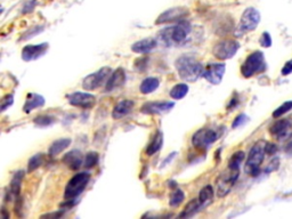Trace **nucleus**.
<instances>
[{
	"mask_svg": "<svg viewBox=\"0 0 292 219\" xmlns=\"http://www.w3.org/2000/svg\"><path fill=\"white\" fill-rule=\"evenodd\" d=\"M192 25L187 22H179L171 27H167L158 32L157 40L166 47H180L190 40Z\"/></svg>",
	"mask_w": 292,
	"mask_h": 219,
	"instance_id": "1",
	"label": "nucleus"
},
{
	"mask_svg": "<svg viewBox=\"0 0 292 219\" xmlns=\"http://www.w3.org/2000/svg\"><path fill=\"white\" fill-rule=\"evenodd\" d=\"M175 68L179 78L186 82H194L200 78L203 72V65L200 61L192 55H183L175 62Z\"/></svg>",
	"mask_w": 292,
	"mask_h": 219,
	"instance_id": "2",
	"label": "nucleus"
},
{
	"mask_svg": "<svg viewBox=\"0 0 292 219\" xmlns=\"http://www.w3.org/2000/svg\"><path fill=\"white\" fill-rule=\"evenodd\" d=\"M266 145L267 143L265 141H258L250 149L245 166L246 174L249 176L256 177L260 174V166L266 154Z\"/></svg>",
	"mask_w": 292,
	"mask_h": 219,
	"instance_id": "3",
	"label": "nucleus"
},
{
	"mask_svg": "<svg viewBox=\"0 0 292 219\" xmlns=\"http://www.w3.org/2000/svg\"><path fill=\"white\" fill-rule=\"evenodd\" d=\"M90 181V174L79 173L69 181L64 189V199L66 201L76 200L86 189Z\"/></svg>",
	"mask_w": 292,
	"mask_h": 219,
	"instance_id": "4",
	"label": "nucleus"
},
{
	"mask_svg": "<svg viewBox=\"0 0 292 219\" xmlns=\"http://www.w3.org/2000/svg\"><path fill=\"white\" fill-rule=\"evenodd\" d=\"M266 70V61L264 54L261 52H253L246 58L241 67V73L245 78H251V76L261 73Z\"/></svg>",
	"mask_w": 292,
	"mask_h": 219,
	"instance_id": "5",
	"label": "nucleus"
},
{
	"mask_svg": "<svg viewBox=\"0 0 292 219\" xmlns=\"http://www.w3.org/2000/svg\"><path fill=\"white\" fill-rule=\"evenodd\" d=\"M220 133L213 128H201L192 136V144L200 151H206L219 140Z\"/></svg>",
	"mask_w": 292,
	"mask_h": 219,
	"instance_id": "6",
	"label": "nucleus"
},
{
	"mask_svg": "<svg viewBox=\"0 0 292 219\" xmlns=\"http://www.w3.org/2000/svg\"><path fill=\"white\" fill-rule=\"evenodd\" d=\"M112 73L113 71L110 67H104L99 69V70L87 75L86 78L83 80V88L84 90L92 91L101 88L103 86L105 87V85L109 81L110 76L112 75Z\"/></svg>",
	"mask_w": 292,
	"mask_h": 219,
	"instance_id": "7",
	"label": "nucleus"
},
{
	"mask_svg": "<svg viewBox=\"0 0 292 219\" xmlns=\"http://www.w3.org/2000/svg\"><path fill=\"white\" fill-rule=\"evenodd\" d=\"M239 169H232V168L227 167V169L223 171V174L218 178L217 195L219 196V198H225V196L232 191L233 186L235 185L236 181L239 180Z\"/></svg>",
	"mask_w": 292,
	"mask_h": 219,
	"instance_id": "8",
	"label": "nucleus"
},
{
	"mask_svg": "<svg viewBox=\"0 0 292 219\" xmlns=\"http://www.w3.org/2000/svg\"><path fill=\"white\" fill-rule=\"evenodd\" d=\"M240 48V43L234 39H225L217 42L212 48V55L217 60H230Z\"/></svg>",
	"mask_w": 292,
	"mask_h": 219,
	"instance_id": "9",
	"label": "nucleus"
},
{
	"mask_svg": "<svg viewBox=\"0 0 292 219\" xmlns=\"http://www.w3.org/2000/svg\"><path fill=\"white\" fill-rule=\"evenodd\" d=\"M260 22V13L258 12L256 8H247L245 12H243L241 16V21H240V24L238 25V35H245L248 32L253 31L254 29L258 27Z\"/></svg>",
	"mask_w": 292,
	"mask_h": 219,
	"instance_id": "10",
	"label": "nucleus"
},
{
	"mask_svg": "<svg viewBox=\"0 0 292 219\" xmlns=\"http://www.w3.org/2000/svg\"><path fill=\"white\" fill-rule=\"evenodd\" d=\"M66 98H68L69 104L75 108L89 110L94 108L96 104V97L94 95L84 93V91H75V93L69 94Z\"/></svg>",
	"mask_w": 292,
	"mask_h": 219,
	"instance_id": "11",
	"label": "nucleus"
},
{
	"mask_svg": "<svg viewBox=\"0 0 292 219\" xmlns=\"http://www.w3.org/2000/svg\"><path fill=\"white\" fill-rule=\"evenodd\" d=\"M226 71L224 63H209L203 69L202 76L211 85H219Z\"/></svg>",
	"mask_w": 292,
	"mask_h": 219,
	"instance_id": "12",
	"label": "nucleus"
},
{
	"mask_svg": "<svg viewBox=\"0 0 292 219\" xmlns=\"http://www.w3.org/2000/svg\"><path fill=\"white\" fill-rule=\"evenodd\" d=\"M188 15H190V10L185 7H175V8H169L160 14L158 20L155 21V24H165V23H171V22H180L184 21Z\"/></svg>",
	"mask_w": 292,
	"mask_h": 219,
	"instance_id": "13",
	"label": "nucleus"
},
{
	"mask_svg": "<svg viewBox=\"0 0 292 219\" xmlns=\"http://www.w3.org/2000/svg\"><path fill=\"white\" fill-rule=\"evenodd\" d=\"M269 134L277 140H284V138L290 137L292 134L291 122L287 119L277 120L269 128Z\"/></svg>",
	"mask_w": 292,
	"mask_h": 219,
	"instance_id": "14",
	"label": "nucleus"
},
{
	"mask_svg": "<svg viewBox=\"0 0 292 219\" xmlns=\"http://www.w3.org/2000/svg\"><path fill=\"white\" fill-rule=\"evenodd\" d=\"M175 108L173 102L167 101H157V102H149V103L144 104L140 111L146 114H162V113H167L170 110Z\"/></svg>",
	"mask_w": 292,
	"mask_h": 219,
	"instance_id": "15",
	"label": "nucleus"
},
{
	"mask_svg": "<svg viewBox=\"0 0 292 219\" xmlns=\"http://www.w3.org/2000/svg\"><path fill=\"white\" fill-rule=\"evenodd\" d=\"M48 43L43 42V43H39V45H28L25 46L23 49H22L21 56L22 60L25 62H31L35 60H38L39 57H42V55H45V53L48 50Z\"/></svg>",
	"mask_w": 292,
	"mask_h": 219,
	"instance_id": "16",
	"label": "nucleus"
},
{
	"mask_svg": "<svg viewBox=\"0 0 292 219\" xmlns=\"http://www.w3.org/2000/svg\"><path fill=\"white\" fill-rule=\"evenodd\" d=\"M83 160L84 156L83 154V152L79 151V149H73V151L68 152L63 156L62 161L71 170H78L83 167Z\"/></svg>",
	"mask_w": 292,
	"mask_h": 219,
	"instance_id": "17",
	"label": "nucleus"
},
{
	"mask_svg": "<svg viewBox=\"0 0 292 219\" xmlns=\"http://www.w3.org/2000/svg\"><path fill=\"white\" fill-rule=\"evenodd\" d=\"M127 80V75L123 68L117 69L116 71H113L112 75L110 76L108 83L105 85V91L106 93H111V91L119 89L125 83Z\"/></svg>",
	"mask_w": 292,
	"mask_h": 219,
	"instance_id": "18",
	"label": "nucleus"
},
{
	"mask_svg": "<svg viewBox=\"0 0 292 219\" xmlns=\"http://www.w3.org/2000/svg\"><path fill=\"white\" fill-rule=\"evenodd\" d=\"M158 40L157 38H145L142 40H138V41L134 42L131 45V50L135 54H149L152 52L153 49L157 48L158 46Z\"/></svg>",
	"mask_w": 292,
	"mask_h": 219,
	"instance_id": "19",
	"label": "nucleus"
},
{
	"mask_svg": "<svg viewBox=\"0 0 292 219\" xmlns=\"http://www.w3.org/2000/svg\"><path fill=\"white\" fill-rule=\"evenodd\" d=\"M45 103H46L45 98H43V96H42V95L36 94V93H30L28 94L27 100H25L23 111L24 113H30L33 111V110L42 108L43 105H45Z\"/></svg>",
	"mask_w": 292,
	"mask_h": 219,
	"instance_id": "20",
	"label": "nucleus"
},
{
	"mask_svg": "<svg viewBox=\"0 0 292 219\" xmlns=\"http://www.w3.org/2000/svg\"><path fill=\"white\" fill-rule=\"evenodd\" d=\"M134 105H135L134 101L131 100H123L121 102H119V103L113 108L112 118L116 120L124 118V116L129 114V113L132 111Z\"/></svg>",
	"mask_w": 292,
	"mask_h": 219,
	"instance_id": "21",
	"label": "nucleus"
},
{
	"mask_svg": "<svg viewBox=\"0 0 292 219\" xmlns=\"http://www.w3.org/2000/svg\"><path fill=\"white\" fill-rule=\"evenodd\" d=\"M24 177V171H17V173L14 175L12 178V182H10L8 192H7V196H8V200H12L13 198H17L18 194H20L22 182H23Z\"/></svg>",
	"mask_w": 292,
	"mask_h": 219,
	"instance_id": "22",
	"label": "nucleus"
},
{
	"mask_svg": "<svg viewBox=\"0 0 292 219\" xmlns=\"http://www.w3.org/2000/svg\"><path fill=\"white\" fill-rule=\"evenodd\" d=\"M71 138L64 137L60 138V140L53 142L50 144L49 149H48V155L49 156H57L60 153L64 151L65 148H68L70 145H71Z\"/></svg>",
	"mask_w": 292,
	"mask_h": 219,
	"instance_id": "23",
	"label": "nucleus"
},
{
	"mask_svg": "<svg viewBox=\"0 0 292 219\" xmlns=\"http://www.w3.org/2000/svg\"><path fill=\"white\" fill-rule=\"evenodd\" d=\"M162 145H164V134H162V131H158L153 136L152 140H151L149 145H147L146 154L149 156L154 155L155 153L160 151Z\"/></svg>",
	"mask_w": 292,
	"mask_h": 219,
	"instance_id": "24",
	"label": "nucleus"
},
{
	"mask_svg": "<svg viewBox=\"0 0 292 219\" xmlns=\"http://www.w3.org/2000/svg\"><path fill=\"white\" fill-rule=\"evenodd\" d=\"M159 86H160V80L155 78V76H150V78L144 79L142 83H140L139 91L142 94L147 95L157 90L159 88Z\"/></svg>",
	"mask_w": 292,
	"mask_h": 219,
	"instance_id": "25",
	"label": "nucleus"
},
{
	"mask_svg": "<svg viewBox=\"0 0 292 219\" xmlns=\"http://www.w3.org/2000/svg\"><path fill=\"white\" fill-rule=\"evenodd\" d=\"M213 199V188L212 186L207 185L200 191V194H199V202H200L201 210L205 209L206 207H208L210 203L212 202Z\"/></svg>",
	"mask_w": 292,
	"mask_h": 219,
	"instance_id": "26",
	"label": "nucleus"
},
{
	"mask_svg": "<svg viewBox=\"0 0 292 219\" xmlns=\"http://www.w3.org/2000/svg\"><path fill=\"white\" fill-rule=\"evenodd\" d=\"M199 211H201L200 202H199L198 199H194L186 204V207H185L184 210L180 213L178 218H191L193 217L195 214H198Z\"/></svg>",
	"mask_w": 292,
	"mask_h": 219,
	"instance_id": "27",
	"label": "nucleus"
},
{
	"mask_svg": "<svg viewBox=\"0 0 292 219\" xmlns=\"http://www.w3.org/2000/svg\"><path fill=\"white\" fill-rule=\"evenodd\" d=\"M188 90H190V87H188L187 83H178V85L173 86L171 90H170V97L172 100H182V98L186 96Z\"/></svg>",
	"mask_w": 292,
	"mask_h": 219,
	"instance_id": "28",
	"label": "nucleus"
},
{
	"mask_svg": "<svg viewBox=\"0 0 292 219\" xmlns=\"http://www.w3.org/2000/svg\"><path fill=\"white\" fill-rule=\"evenodd\" d=\"M45 160L46 156L45 154H42V153H38V154L33 155L28 162V173H32V171L38 169V168L45 162Z\"/></svg>",
	"mask_w": 292,
	"mask_h": 219,
	"instance_id": "29",
	"label": "nucleus"
},
{
	"mask_svg": "<svg viewBox=\"0 0 292 219\" xmlns=\"http://www.w3.org/2000/svg\"><path fill=\"white\" fill-rule=\"evenodd\" d=\"M245 158H246L245 152H242V151L235 152L234 154L231 156L230 160H228V168L240 170V167H241V164L243 162V160H245Z\"/></svg>",
	"mask_w": 292,
	"mask_h": 219,
	"instance_id": "30",
	"label": "nucleus"
},
{
	"mask_svg": "<svg viewBox=\"0 0 292 219\" xmlns=\"http://www.w3.org/2000/svg\"><path fill=\"white\" fill-rule=\"evenodd\" d=\"M185 200V193L182 189L177 188L173 191V193L170 196V200H169V204L171 208H177L179 207L180 204L183 203V201Z\"/></svg>",
	"mask_w": 292,
	"mask_h": 219,
	"instance_id": "31",
	"label": "nucleus"
},
{
	"mask_svg": "<svg viewBox=\"0 0 292 219\" xmlns=\"http://www.w3.org/2000/svg\"><path fill=\"white\" fill-rule=\"evenodd\" d=\"M55 121H56V120H55L54 116L50 115H38L33 120L35 125L38 127H49L53 125V123H55Z\"/></svg>",
	"mask_w": 292,
	"mask_h": 219,
	"instance_id": "32",
	"label": "nucleus"
},
{
	"mask_svg": "<svg viewBox=\"0 0 292 219\" xmlns=\"http://www.w3.org/2000/svg\"><path fill=\"white\" fill-rule=\"evenodd\" d=\"M98 160H99L98 153H96V152L87 153V155L84 156V160H83V167L84 168H94L96 164L98 163Z\"/></svg>",
	"mask_w": 292,
	"mask_h": 219,
	"instance_id": "33",
	"label": "nucleus"
},
{
	"mask_svg": "<svg viewBox=\"0 0 292 219\" xmlns=\"http://www.w3.org/2000/svg\"><path fill=\"white\" fill-rule=\"evenodd\" d=\"M290 110H292V101H288L275 110L274 113H273V118L275 119L280 118V116H282L283 114H286V113L289 112Z\"/></svg>",
	"mask_w": 292,
	"mask_h": 219,
	"instance_id": "34",
	"label": "nucleus"
},
{
	"mask_svg": "<svg viewBox=\"0 0 292 219\" xmlns=\"http://www.w3.org/2000/svg\"><path fill=\"white\" fill-rule=\"evenodd\" d=\"M14 103V96L13 94H7L6 96L1 98V111L5 112L9 107H12Z\"/></svg>",
	"mask_w": 292,
	"mask_h": 219,
	"instance_id": "35",
	"label": "nucleus"
},
{
	"mask_svg": "<svg viewBox=\"0 0 292 219\" xmlns=\"http://www.w3.org/2000/svg\"><path fill=\"white\" fill-rule=\"evenodd\" d=\"M248 121V116L246 114H240L239 116H236L234 121L232 123L233 128H238L245 125V123Z\"/></svg>",
	"mask_w": 292,
	"mask_h": 219,
	"instance_id": "36",
	"label": "nucleus"
},
{
	"mask_svg": "<svg viewBox=\"0 0 292 219\" xmlns=\"http://www.w3.org/2000/svg\"><path fill=\"white\" fill-rule=\"evenodd\" d=\"M260 45L262 47H265V48H267V47H271L272 45V38H271V35L268 34V32H264L260 38Z\"/></svg>",
	"mask_w": 292,
	"mask_h": 219,
	"instance_id": "37",
	"label": "nucleus"
},
{
	"mask_svg": "<svg viewBox=\"0 0 292 219\" xmlns=\"http://www.w3.org/2000/svg\"><path fill=\"white\" fill-rule=\"evenodd\" d=\"M42 30H43V28H42V27H35V28H32V31H31V32H27V35H24V36H23V38H22L21 40L30 39V38H32V36H35V35L40 34V32H42Z\"/></svg>",
	"mask_w": 292,
	"mask_h": 219,
	"instance_id": "38",
	"label": "nucleus"
},
{
	"mask_svg": "<svg viewBox=\"0 0 292 219\" xmlns=\"http://www.w3.org/2000/svg\"><path fill=\"white\" fill-rule=\"evenodd\" d=\"M290 73H292V60L287 62L286 65H284L283 69H282L283 75H288V74H290Z\"/></svg>",
	"mask_w": 292,
	"mask_h": 219,
	"instance_id": "39",
	"label": "nucleus"
},
{
	"mask_svg": "<svg viewBox=\"0 0 292 219\" xmlns=\"http://www.w3.org/2000/svg\"><path fill=\"white\" fill-rule=\"evenodd\" d=\"M176 155H177V152L170 153V154L168 155V158L165 160V161H164V163H162V167H166V166H167V164H168V163H170V162H171V160H172V159H175V156H176Z\"/></svg>",
	"mask_w": 292,
	"mask_h": 219,
	"instance_id": "40",
	"label": "nucleus"
},
{
	"mask_svg": "<svg viewBox=\"0 0 292 219\" xmlns=\"http://www.w3.org/2000/svg\"><path fill=\"white\" fill-rule=\"evenodd\" d=\"M276 151V146L274 144H268L266 145V153L267 154H273V153H275Z\"/></svg>",
	"mask_w": 292,
	"mask_h": 219,
	"instance_id": "41",
	"label": "nucleus"
},
{
	"mask_svg": "<svg viewBox=\"0 0 292 219\" xmlns=\"http://www.w3.org/2000/svg\"><path fill=\"white\" fill-rule=\"evenodd\" d=\"M61 216H62L61 213H58V214H48V215H43V216H42V218H48V217L57 218V217H61Z\"/></svg>",
	"mask_w": 292,
	"mask_h": 219,
	"instance_id": "42",
	"label": "nucleus"
}]
</instances>
